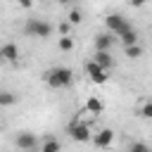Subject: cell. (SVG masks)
Segmentation results:
<instances>
[{"instance_id":"cell-18","label":"cell","mask_w":152,"mask_h":152,"mask_svg":"<svg viewBox=\"0 0 152 152\" xmlns=\"http://www.w3.org/2000/svg\"><path fill=\"white\" fill-rule=\"evenodd\" d=\"M128 152H152V150H150V145H147V142L135 140V142H131V145H128Z\"/></svg>"},{"instance_id":"cell-5","label":"cell","mask_w":152,"mask_h":152,"mask_svg":"<svg viewBox=\"0 0 152 152\" xmlns=\"http://www.w3.org/2000/svg\"><path fill=\"white\" fill-rule=\"evenodd\" d=\"M14 145H17L19 150H24V152H33V150L38 147V138H36V133H31V131H19V133L14 135Z\"/></svg>"},{"instance_id":"cell-7","label":"cell","mask_w":152,"mask_h":152,"mask_svg":"<svg viewBox=\"0 0 152 152\" xmlns=\"http://www.w3.org/2000/svg\"><path fill=\"white\" fill-rule=\"evenodd\" d=\"M90 142H93L95 147H100V150H107V147L114 142V131H112V128H100V131L90 138Z\"/></svg>"},{"instance_id":"cell-22","label":"cell","mask_w":152,"mask_h":152,"mask_svg":"<svg viewBox=\"0 0 152 152\" xmlns=\"http://www.w3.org/2000/svg\"><path fill=\"white\" fill-rule=\"evenodd\" d=\"M17 2H19V5H21V7H26V10H28V7H31V5H33V0H17Z\"/></svg>"},{"instance_id":"cell-19","label":"cell","mask_w":152,"mask_h":152,"mask_svg":"<svg viewBox=\"0 0 152 152\" xmlns=\"http://www.w3.org/2000/svg\"><path fill=\"white\" fill-rule=\"evenodd\" d=\"M138 116H142V119H152V102H145V104L138 109Z\"/></svg>"},{"instance_id":"cell-11","label":"cell","mask_w":152,"mask_h":152,"mask_svg":"<svg viewBox=\"0 0 152 152\" xmlns=\"http://www.w3.org/2000/svg\"><path fill=\"white\" fill-rule=\"evenodd\" d=\"M86 109H88L90 114H95V116H97V114H102L104 104H102V100H100V97H95V95H93V97H88V100H86Z\"/></svg>"},{"instance_id":"cell-20","label":"cell","mask_w":152,"mask_h":152,"mask_svg":"<svg viewBox=\"0 0 152 152\" xmlns=\"http://www.w3.org/2000/svg\"><path fill=\"white\" fill-rule=\"evenodd\" d=\"M69 26H71V24H69V21H62V24H59V26H57V31H59V33H62V36H69Z\"/></svg>"},{"instance_id":"cell-15","label":"cell","mask_w":152,"mask_h":152,"mask_svg":"<svg viewBox=\"0 0 152 152\" xmlns=\"http://www.w3.org/2000/svg\"><path fill=\"white\" fill-rule=\"evenodd\" d=\"M57 48H59L62 52H69V50H74V38H71V36H62V38L57 40Z\"/></svg>"},{"instance_id":"cell-1","label":"cell","mask_w":152,"mask_h":152,"mask_svg":"<svg viewBox=\"0 0 152 152\" xmlns=\"http://www.w3.org/2000/svg\"><path fill=\"white\" fill-rule=\"evenodd\" d=\"M45 83L55 90H62V88H69L74 83V71L69 66H52L50 71H45Z\"/></svg>"},{"instance_id":"cell-23","label":"cell","mask_w":152,"mask_h":152,"mask_svg":"<svg viewBox=\"0 0 152 152\" xmlns=\"http://www.w3.org/2000/svg\"><path fill=\"white\" fill-rule=\"evenodd\" d=\"M57 2H59V5H71L74 0H57Z\"/></svg>"},{"instance_id":"cell-4","label":"cell","mask_w":152,"mask_h":152,"mask_svg":"<svg viewBox=\"0 0 152 152\" xmlns=\"http://www.w3.org/2000/svg\"><path fill=\"white\" fill-rule=\"evenodd\" d=\"M66 133H69V138L76 140V142H90V138H93L90 126L83 124V121H78V119H74V121L66 126Z\"/></svg>"},{"instance_id":"cell-10","label":"cell","mask_w":152,"mask_h":152,"mask_svg":"<svg viewBox=\"0 0 152 152\" xmlns=\"http://www.w3.org/2000/svg\"><path fill=\"white\" fill-rule=\"evenodd\" d=\"M93 62H95L97 66H102L104 71H109V69L114 66V57H112V52H102V50H95V52H93Z\"/></svg>"},{"instance_id":"cell-2","label":"cell","mask_w":152,"mask_h":152,"mask_svg":"<svg viewBox=\"0 0 152 152\" xmlns=\"http://www.w3.org/2000/svg\"><path fill=\"white\" fill-rule=\"evenodd\" d=\"M52 31H55V26H52L50 21H45V19H38V17L26 19V24H24V33L31 36V38H40V40H45V38L52 36Z\"/></svg>"},{"instance_id":"cell-13","label":"cell","mask_w":152,"mask_h":152,"mask_svg":"<svg viewBox=\"0 0 152 152\" xmlns=\"http://www.w3.org/2000/svg\"><path fill=\"white\" fill-rule=\"evenodd\" d=\"M119 40L124 43V48H126V45H138V31H135V28H128L126 33L119 36Z\"/></svg>"},{"instance_id":"cell-24","label":"cell","mask_w":152,"mask_h":152,"mask_svg":"<svg viewBox=\"0 0 152 152\" xmlns=\"http://www.w3.org/2000/svg\"><path fill=\"white\" fill-rule=\"evenodd\" d=\"M0 62H2V57H0Z\"/></svg>"},{"instance_id":"cell-17","label":"cell","mask_w":152,"mask_h":152,"mask_svg":"<svg viewBox=\"0 0 152 152\" xmlns=\"http://www.w3.org/2000/svg\"><path fill=\"white\" fill-rule=\"evenodd\" d=\"M124 52H126V57L138 59V57L142 55V48H140V45H126V48H124Z\"/></svg>"},{"instance_id":"cell-21","label":"cell","mask_w":152,"mask_h":152,"mask_svg":"<svg viewBox=\"0 0 152 152\" xmlns=\"http://www.w3.org/2000/svg\"><path fill=\"white\" fill-rule=\"evenodd\" d=\"M128 2H131V7H142L147 0H128Z\"/></svg>"},{"instance_id":"cell-12","label":"cell","mask_w":152,"mask_h":152,"mask_svg":"<svg viewBox=\"0 0 152 152\" xmlns=\"http://www.w3.org/2000/svg\"><path fill=\"white\" fill-rule=\"evenodd\" d=\"M38 152H62V145H59V140H55V138H45Z\"/></svg>"},{"instance_id":"cell-16","label":"cell","mask_w":152,"mask_h":152,"mask_svg":"<svg viewBox=\"0 0 152 152\" xmlns=\"http://www.w3.org/2000/svg\"><path fill=\"white\" fill-rule=\"evenodd\" d=\"M66 21H69L71 26L81 24V21H83V12H81V10H76V7H74V10H69V17H66Z\"/></svg>"},{"instance_id":"cell-8","label":"cell","mask_w":152,"mask_h":152,"mask_svg":"<svg viewBox=\"0 0 152 152\" xmlns=\"http://www.w3.org/2000/svg\"><path fill=\"white\" fill-rule=\"evenodd\" d=\"M114 40H116V36H112L109 31H104V33H95V50L109 52L112 45H114Z\"/></svg>"},{"instance_id":"cell-6","label":"cell","mask_w":152,"mask_h":152,"mask_svg":"<svg viewBox=\"0 0 152 152\" xmlns=\"http://www.w3.org/2000/svg\"><path fill=\"white\" fill-rule=\"evenodd\" d=\"M86 76L93 81V83H97V86H102V83H107L109 81V76H107V71L102 69V66H97L93 59L86 64Z\"/></svg>"},{"instance_id":"cell-3","label":"cell","mask_w":152,"mask_h":152,"mask_svg":"<svg viewBox=\"0 0 152 152\" xmlns=\"http://www.w3.org/2000/svg\"><path fill=\"white\" fill-rule=\"evenodd\" d=\"M104 26H107V31H109L112 36H116V38H119L121 33H126L128 28H133V26L128 24V19H126L124 14H116V12L104 17Z\"/></svg>"},{"instance_id":"cell-9","label":"cell","mask_w":152,"mask_h":152,"mask_svg":"<svg viewBox=\"0 0 152 152\" xmlns=\"http://www.w3.org/2000/svg\"><path fill=\"white\" fill-rule=\"evenodd\" d=\"M0 57H2V62L17 64L19 62V48L14 43H5V45H0Z\"/></svg>"},{"instance_id":"cell-14","label":"cell","mask_w":152,"mask_h":152,"mask_svg":"<svg viewBox=\"0 0 152 152\" xmlns=\"http://www.w3.org/2000/svg\"><path fill=\"white\" fill-rule=\"evenodd\" d=\"M17 102V95L10 90H0V107H12Z\"/></svg>"}]
</instances>
